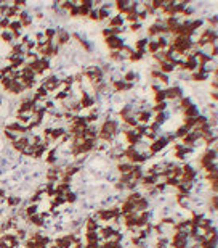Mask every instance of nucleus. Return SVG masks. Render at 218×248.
Wrapping results in <instances>:
<instances>
[{
	"label": "nucleus",
	"instance_id": "nucleus-1",
	"mask_svg": "<svg viewBox=\"0 0 218 248\" xmlns=\"http://www.w3.org/2000/svg\"><path fill=\"white\" fill-rule=\"evenodd\" d=\"M160 73H164V74H167V73H172L173 69H175V65H173L172 61H164V63H160Z\"/></svg>",
	"mask_w": 218,
	"mask_h": 248
},
{
	"label": "nucleus",
	"instance_id": "nucleus-2",
	"mask_svg": "<svg viewBox=\"0 0 218 248\" xmlns=\"http://www.w3.org/2000/svg\"><path fill=\"white\" fill-rule=\"evenodd\" d=\"M90 18H92V19H100V13H98V10H90Z\"/></svg>",
	"mask_w": 218,
	"mask_h": 248
}]
</instances>
